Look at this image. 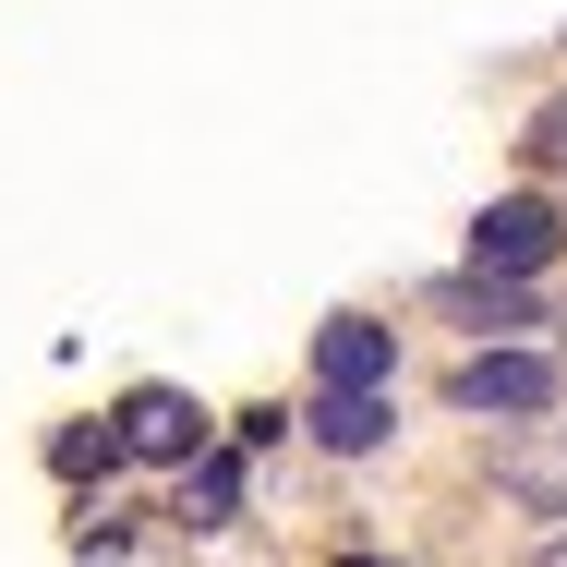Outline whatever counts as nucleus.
<instances>
[{"mask_svg": "<svg viewBox=\"0 0 567 567\" xmlns=\"http://www.w3.org/2000/svg\"><path fill=\"white\" fill-rule=\"evenodd\" d=\"M399 374V339L374 327V315H339L327 339H315V386H386Z\"/></svg>", "mask_w": 567, "mask_h": 567, "instance_id": "20e7f679", "label": "nucleus"}, {"mask_svg": "<svg viewBox=\"0 0 567 567\" xmlns=\"http://www.w3.org/2000/svg\"><path fill=\"white\" fill-rule=\"evenodd\" d=\"M458 315H471L483 339H507V327H532V290H519V278H483V266H471V278H458Z\"/></svg>", "mask_w": 567, "mask_h": 567, "instance_id": "0eeeda50", "label": "nucleus"}, {"mask_svg": "<svg viewBox=\"0 0 567 567\" xmlns=\"http://www.w3.org/2000/svg\"><path fill=\"white\" fill-rule=\"evenodd\" d=\"M532 567H567V532H556V544H544V556H532Z\"/></svg>", "mask_w": 567, "mask_h": 567, "instance_id": "9d476101", "label": "nucleus"}, {"mask_svg": "<svg viewBox=\"0 0 567 567\" xmlns=\"http://www.w3.org/2000/svg\"><path fill=\"white\" fill-rule=\"evenodd\" d=\"M350 567H374V556H350Z\"/></svg>", "mask_w": 567, "mask_h": 567, "instance_id": "9b49d317", "label": "nucleus"}, {"mask_svg": "<svg viewBox=\"0 0 567 567\" xmlns=\"http://www.w3.org/2000/svg\"><path fill=\"white\" fill-rule=\"evenodd\" d=\"M302 423H315L327 458H374V447H386V386H327Z\"/></svg>", "mask_w": 567, "mask_h": 567, "instance_id": "39448f33", "label": "nucleus"}, {"mask_svg": "<svg viewBox=\"0 0 567 567\" xmlns=\"http://www.w3.org/2000/svg\"><path fill=\"white\" fill-rule=\"evenodd\" d=\"M110 423H121V458H169V471H182V458L206 447V411H194L182 386H133Z\"/></svg>", "mask_w": 567, "mask_h": 567, "instance_id": "7ed1b4c3", "label": "nucleus"}, {"mask_svg": "<svg viewBox=\"0 0 567 567\" xmlns=\"http://www.w3.org/2000/svg\"><path fill=\"white\" fill-rule=\"evenodd\" d=\"M121 458V423H97V435H61V471H73V483H85V471H110Z\"/></svg>", "mask_w": 567, "mask_h": 567, "instance_id": "6e6552de", "label": "nucleus"}, {"mask_svg": "<svg viewBox=\"0 0 567 567\" xmlns=\"http://www.w3.org/2000/svg\"><path fill=\"white\" fill-rule=\"evenodd\" d=\"M458 411H483V423H544V411H556V362H544V350H471V362H458Z\"/></svg>", "mask_w": 567, "mask_h": 567, "instance_id": "f257e3e1", "label": "nucleus"}, {"mask_svg": "<svg viewBox=\"0 0 567 567\" xmlns=\"http://www.w3.org/2000/svg\"><path fill=\"white\" fill-rule=\"evenodd\" d=\"M556 206H544V194H507V206H483V218H471V266H483V278H544V266H556Z\"/></svg>", "mask_w": 567, "mask_h": 567, "instance_id": "f03ea898", "label": "nucleus"}, {"mask_svg": "<svg viewBox=\"0 0 567 567\" xmlns=\"http://www.w3.org/2000/svg\"><path fill=\"white\" fill-rule=\"evenodd\" d=\"M532 157H544V169H567V110H544V121H532Z\"/></svg>", "mask_w": 567, "mask_h": 567, "instance_id": "1a4fd4ad", "label": "nucleus"}, {"mask_svg": "<svg viewBox=\"0 0 567 567\" xmlns=\"http://www.w3.org/2000/svg\"><path fill=\"white\" fill-rule=\"evenodd\" d=\"M182 519H194V532H229V519H241V458H229V447L182 458Z\"/></svg>", "mask_w": 567, "mask_h": 567, "instance_id": "423d86ee", "label": "nucleus"}]
</instances>
